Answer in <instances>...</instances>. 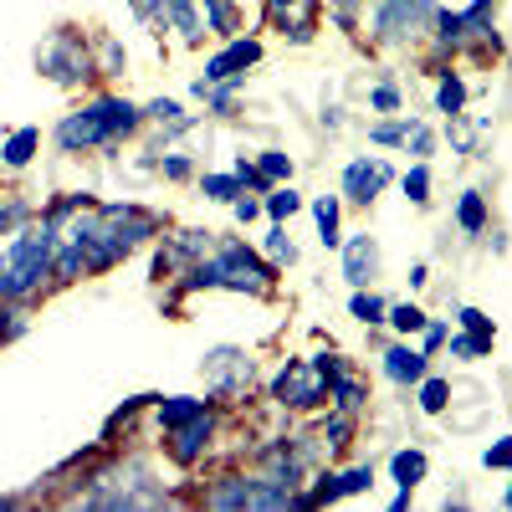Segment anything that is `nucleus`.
<instances>
[{
    "mask_svg": "<svg viewBox=\"0 0 512 512\" xmlns=\"http://www.w3.org/2000/svg\"><path fill=\"white\" fill-rule=\"evenodd\" d=\"M349 313H354L359 323H384V313H390V308H384V303H379L374 292H354V303H349Z\"/></svg>",
    "mask_w": 512,
    "mask_h": 512,
    "instance_id": "a878e982",
    "label": "nucleus"
},
{
    "mask_svg": "<svg viewBox=\"0 0 512 512\" xmlns=\"http://www.w3.org/2000/svg\"><path fill=\"white\" fill-rule=\"evenodd\" d=\"M205 195L210 200H236L241 195V175H205Z\"/></svg>",
    "mask_w": 512,
    "mask_h": 512,
    "instance_id": "c85d7f7f",
    "label": "nucleus"
},
{
    "mask_svg": "<svg viewBox=\"0 0 512 512\" xmlns=\"http://www.w3.org/2000/svg\"><path fill=\"white\" fill-rule=\"evenodd\" d=\"M369 139H374V144H400V139H410V118H400V123H379Z\"/></svg>",
    "mask_w": 512,
    "mask_h": 512,
    "instance_id": "2f4dec72",
    "label": "nucleus"
},
{
    "mask_svg": "<svg viewBox=\"0 0 512 512\" xmlns=\"http://www.w3.org/2000/svg\"><path fill=\"white\" fill-rule=\"evenodd\" d=\"M461 323L472 328V338H487V344H492V323H487V313H477V308H461Z\"/></svg>",
    "mask_w": 512,
    "mask_h": 512,
    "instance_id": "f704fd0d",
    "label": "nucleus"
},
{
    "mask_svg": "<svg viewBox=\"0 0 512 512\" xmlns=\"http://www.w3.org/2000/svg\"><path fill=\"white\" fill-rule=\"evenodd\" d=\"M390 323H395L400 333H420V328H425V313L410 308V303H400V308H390Z\"/></svg>",
    "mask_w": 512,
    "mask_h": 512,
    "instance_id": "7c9ffc66",
    "label": "nucleus"
},
{
    "mask_svg": "<svg viewBox=\"0 0 512 512\" xmlns=\"http://www.w3.org/2000/svg\"><path fill=\"white\" fill-rule=\"evenodd\" d=\"M272 395L282 400V405H292V410H308V405H318L323 395H328V374L308 359H297V364H287L277 379H272Z\"/></svg>",
    "mask_w": 512,
    "mask_h": 512,
    "instance_id": "39448f33",
    "label": "nucleus"
},
{
    "mask_svg": "<svg viewBox=\"0 0 512 512\" xmlns=\"http://www.w3.org/2000/svg\"><path fill=\"white\" fill-rule=\"evenodd\" d=\"M205 507H221V512L251 507V477H226V482H216V487L205 492Z\"/></svg>",
    "mask_w": 512,
    "mask_h": 512,
    "instance_id": "f8f14e48",
    "label": "nucleus"
},
{
    "mask_svg": "<svg viewBox=\"0 0 512 512\" xmlns=\"http://www.w3.org/2000/svg\"><path fill=\"white\" fill-rule=\"evenodd\" d=\"M456 221H461V231H472V236L487 226V205H482V195H477V190H466V195H461V205H456Z\"/></svg>",
    "mask_w": 512,
    "mask_h": 512,
    "instance_id": "a211bd4d",
    "label": "nucleus"
},
{
    "mask_svg": "<svg viewBox=\"0 0 512 512\" xmlns=\"http://www.w3.org/2000/svg\"><path fill=\"white\" fill-rule=\"evenodd\" d=\"M328 446H349V420H344V415L328 420Z\"/></svg>",
    "mask_w": 512,
    "mask_h": 512,
    "instance_id": "e433bc0d",
    "label": "nucleus"
},
{
    "mask_svg": "<svg viewBox=\"0 0 512 512\" xmlns=\"http://www.w3.org/2000/svg\"><path fill=\"white\" fill-rule=\"evenodd\" d=\"M36 67L47 72L52 82H67V88H72V82L88 77V47H82L77 36H67V31H62V36H52L47 47L36 52Z\"/></svg>",
    "mask_w": 512,
    "mask_h": 512,
    "instance_id": "423d86ee",
    "label": "nucleus"
},
{
    "mask_svg": "<svg viewBox=\"0 0 512 512\" xmlns=\"http://www.w3.org/2000/svg\"><path fill=\"white\" fill-rule=\"evenodd\" d=\"M267 256H272V262H287V267L297 262V246L287 241V231H282V221H277V226H272V236H267Z\"/></svg>",
    "mask_w": 512,
    "mask_h": 512,
    "instance_id": "c756f323",
    "label": "nucleus"
},
{
    "mask_svg": "<svg viewBox=\"0 0 512 512\" xmlns=\"http://www.w3.org/2000/svg\"><path fill=\"white\" fill-rule=\"evenodd\" d=\"M190 287H236V292H267L272 287V267H262L256 256L241 246V241H231V246H221V256L216 262H200L195 272H190Z\"/></svg>",
    "mask_w": 512,
    "mask_h": 512,
    "instance_id": "7ed1b4c3",
    "label": "nucleus"
},
{
    "mask_svg": "<svg viewBox=\"0 0 512 512\" xmlns=\"http://www.w3.org/2000/svg\"><path fill=\"white\" fill-rule=\"evenodd\" d=\"M297 210H303L297 190H287V185H282V190H272V195H267V216H272V221H287V216H297Z\"/></svg>",
    "mask_w": 512,
    "mask_h": 512,
    "instance_id": "b1692460",
    "label": "nucleus"
},
{
    "mask_svg": "<svg viewBox=\"0 0 512 512\" xmlns=\"http://www.w3.org/2000/svg\"><path fill=\"white\" fill-rule=\"evenodd\" d=\"M195 6L205 11L210 31H236V6H231V0H195Z\"/></svg>",
    "mask_w": 512,
    "mask_h": 512,
    "instance_id": "aec40b11",
    "label": "nucleus"
},
{
    "mask_svg": "<svg viewBox=\"0 0 512 512\" xmlns=\"http://www.w3.org/2000/svg\"><path fill=\"white\" fill-rule=\"evenodd\" d=\"M164 175H169V180H185V175H190V159H180V154L164 159Z\"/></svg>",
    "mask_w": 512,
    "mask_h": 512,
    "instance_id": "ea45409f",
    "label": "nucleus"
},
{
    "mask_svg": "<svg viewBox=\"0 0 512 512\" xmlns=\"http://www.w3.org/2000/svg\"><path fill=\"white\" fill-rule=\"evenodd\" d=\"M231 205H236V216H241V221H251L256 210H262V205H256V200H231Z\"/></svg>",
    "mask_w": 512,
    "mask_h": 512,
    "instance_id": "79ce46f5",
    "label": "nucleus"
},
{
    "mask_svg": "<svg viewBox=\"0 0 512 512\" xmlns=\"http://www.w3.org/2000/svg\"><path fill=\"white\" fill-rule=\"evenodd\" d=\"M441 338H446L441 323H425V349H441Z\"/></svg>",
    "mask_w": 512,
    "mask_h": 512,
    "instance_id": "a19ab883",
    "label": "nucleus"
},
{
    "mask_svg": "<svg viewBox=\"0 0 512 512\" xmlns=\"http://www.w3.org/2000/svg\"><path fill=\"white\" fill-rule=\"evenodd\" d=\"M359 405H364V390H359L354 379L338 374V410H359Z\"/></svg>",
    "mask_w": 512,
    "mask_h": 512,
    "instance_id": "473e14b6",
    "label": "nucleus"
},
{
    "mask_svg": "<svg viewBox=\"0 0 512 512\" xmlns=\"http://www.w3.org/2000/svg\"><path fill=\"white\" fill-rule=\"evenodd\" d=\"M169 6V16H175V26L190 36V41H200V16H195V0H164Z\"/></svg>",
    "mask_w": 512,
    "mask_h": 512,
    "instance_id": "5701e85b",
    "label": "nucleus"
},
{
    "mask_svg": "<svg viewBox=\"0 0 512 512\" xmlns=\"http://www.w3.org/2000/svg\"><path fill=\"white\" fill-rule=\"evenodd\" d=\"M313 216H318L323 246H338V241H344V236H338V200H333V195H323V200L313 205Z\"/></svg>",
    "mask_w": 512,
    "mask_h": 512,
    "instance_id": "412c9836",
    "label": "nucleus"
},
{
    "mask_svg": "<svg viewBox=\"0 0 512 512\" xmlns=\"http://www.w3.org/2000/svg\"><path fill=\"white\" fill-rule=\"evenodd\" d=\"M175 441H169V456H175L180 466H190V461H200V451L210 446V410H200V415H190V420H180L175 431H169Z\"/></svg>",
    "mask_w": 512,
    "mask_h": 512,
    "instance_id": "6e6552de",
    "label": "nucleus"
},
{
    "mask_svg": "<svg viewBox=\"0 0 512 512\" xmlns=\"http://www.w3.org/2000/svg\"><path fill=\"white\" fill-rule=\"evenodd\" d=\"M390 180H395V169L384 164V159H354V164L344 169V195L359 200V205H369Z\"/></svg>",
    "mask_w": 512,
    "mask_h": 512,
    "instance_id": "0eeeda50",
    "label": "nucleus"
},
{
    "mask_svg": "<svg viewBox=\"0 0 512 512\" xmlns=\"http://www.w3.org/2000/svg\"><path fill=\"white\" fill-rule=\"evenodd\" d=\"M144 118H159V123H180V103L175 98H159V103H149V113Z\"/></svg>",
    "mask_w": 512,
    "mask_h": 512,
    "instance_id": "c9c22d12",
    "label": "nucleus"
},
{
    "mask_svg": "<svg viewBox=\"0 0 512 512\" xmlns=\"http://www.w3.org/2000/svg\"><path fill=\"white\" fill-rule=\"evenodd\" d=\"M36 144H41L36 128H21V134H11V139H6V149H0V154H6V164H11V169H21V164H31Z\"/></svg>",
    "mask_w": 512,
    "mask_h": 512,
    "instance_id": "2eb2a0df",
    "label": "nucleus"
},
{
    "mask_svg": "<svg viewBox=\"0 0 512 512\" xmlns=\"http://www.w3.org/2000/svg\"><path fill=\"white\" fill-rule=\"evenodd\" d=\"M272 6H277V11H287V6H303V0H272Z\"/></svg>",
    "mask_w": 512,
    "mask_h": 512,
    "instance_id": "37998d69",
    "label": "nucleus"
},
{
    "mask_svg": "<svg viewBox=\"0 0 512 512\" xmlns=\"http://www.w3.org/2000/svg\"><path fill=\"white\" fill-rule=\"evenodd\" d=\"M200 410H205V405H200L195 395H175V400L159 405V425H164V431H175L180 420H190V415H200Z\"/></svg>",
    "mask_w": 512,
    "mask_h": 512,
    "instance_id": "dca6fc26",
    "label": "nucleus"
},
{
    "mask_svg": "<svg viewBox=\"0 0 512 512\" xmlns=\"http://www.w3.org/2000/svg\"><path fill=\"white\" fill-rule=\"evenodd\" d=\"M384 374H390L395 384H420L425 379V354H415V349H390L384 354Z\"/></svg>",
    "mask_w": 512,
    "mask_h": 512,
    "instance_id": "9b49d317",
    "label": "nucleus"
},
{
    "mask_svg": "<svg viewBox=\"0 0 512 512\" xmlns=\"http://www.w3.org/2000/svg\"><path fill=\"white\" fill-rule=\"evenodd\" d=\"M492 344H487V338H451V354L456 359H477V354H487Z\"/></svg>",
    "mask_w": 512,
    "mask_h": 512,
    "instance_id": "72a5a7b5",
    "label": "nucleus"
},
{
    "mask_svg": "<svg viewBox=\"0 0 512 512\" xmlns=\"http://www.w3.org/2000/svg\"><path fill=\"white\" fill-rule=\"evenodd\" d=\"M256 57H262V41H231L226 52H216L205 62V82H231V77H241Z\"/></svg>",
    "mask_w": 512,
    "mask_h": 512,
    "instance_id": "1a4fd4ad",
    "label": "nucleus"
},
{
    "mask_svg": "<svg viewBox=\"0 0 512 512\" xmlns=\"http://www.w3.org/2000/svg\"><path fill=\"white\" fill-rule=\"evenodd\" d=\"M333 487H338V497H354V492H369V487H374V466H354V472H344V477H333Z\"/></svg>",
    "mask_w": 512,
    "mask_h": 512,
    "instance_id": "393cba45",
    "label": "nucleus"
},
{
    "mask_svg": "<svg viewBox=\"0 0 512 512\" xmlns=\"http://www.w3.org/2000/svg\"><path fill=\"white\" fill-rule=\"evenodd\" d=\"M431 21H436L431 0H379V6H374V36L379 41H410Z\"/></svg>",
    "mask_w": 512,
    "mask_h": 512,
    "instance_id": "20e7f679",
    "label": "nucleus"
},
{
    "mask_svg": "<svg viewBox=\"0 0 512 512\" xmlns=\"http://www.w3.org/2000/svg\"><path fill=\"white\" fill-rule=\"evenodd\" d=\"M144 123V113L134 103H123V98H98L88 108H77L57 123V144L67 154H82V149H98V144H113L123 134H134V128Z\"/></svg>",
    "mask_w": 512,
    "mask_h": 512,
    "instance_id": "f257e3e1",
    "label": "nucleus"
},
{
    "mask_svg": "<svg viewBox=\"0 0 512 512\" xmlns=\"http://www.w3.org/2000/svg\"><path fill=\"white\" fill-rule=\"evenodd\" d=\"M446 405H451V384H446V379H431V374H425V379H420V410L441 415Z\"/></svg>",
    "mask_w": 512,
    "mask_h": 512,
    "instance_id": "6ab92c4d",
    "label": "nucleus"
},
{
    "mask_svg": "<svg viewBox=\"0 0 512 512\" xmlns=\"http://www.w3.org/2000/svg\"><path fill=\"white\" fill-rule=\"evenodd\" d=\"M374 272H379V246H374L369 236H354V241L344 246V277H349L354 287H364Z\"/></svg>",
    "mask_w": 512,
    "mask_h": 512,
    "instance_id": "9d476101",
    "label": "nucleus"
},
{
    "mask_svg": "<svg viewBox=\"0 0 512 512\" xmlns=\"http://www.w3.org/2000/svg\"><path fill=\"white\" fill-rule=\"evenodd\" d=\"M52 256H57V236L47 221L21 231L11 246H0V297H16V303L31 297L41 287V277L52 272Z\"/></svg>",
    "mask_w": 512,
    "mask_h": 512,
    "instance_id": "f03ea898",
    "label": "nucleus"
},
{
    "mask_svg": "<svg viewBox=\"0 0 512 512\" xmlns=\"http://www.w3.org/2000/svg\"><path fill=\"white\" fill-rule=\"evenodd\" d=\"M374 108H384V113H395V108H400V93L390 88V82H384V88H374Z\"/></svg>",
    "mask_w": 512,
    "mask_h": 512,
    "instance_id": "58836bf2",
    "label": "nucleus"
},
{
    "mask_svg": "<svg viewBox=\"0 0 512 512\" xmlns=\"http://www.w3.org/2000/svg\"><path fill=\"white\" fill-rule=\"evenodd\" d=\"M256 175H262L267 185H272V180H287V175H292V159H287V154H277V149H267V154H262V164H256Z\"/></svg>",
    "mask_w": 512,
    "mask_h": 512,
    "instance_id": "bb28decb",
    "label": "nucleus"
},
{
    "mask_svg": "<svg viewBox=\"0 0 512 512\" xmlns=\"http://www.w3.org/2000/svg\"><path fill=\"white\" fill-rule=\"evenodd\" d=\"M461 103H466V82H461V77H446L441 88H436V108L456 118V113H461Z\"/></svg>",
    "mask_w": 512,
    "mask_h": 512,
    "instance_id": "4be33fe9",
    "label": "nucleus"
},
{
    "mask_svg": "<svg viewBox=\"0 0 512 512\" xmlns=\"http://www.w3.org/2000/svg\"><path fill=\"white\" fill-rule=\"evenodd\" d=\"M128 477H149L144 466H128ZM98 487H118V472L113 477H98ZM88 507H139V492H88Z\"/></svg>",
    "mask_w": 512,
    "mask_h": 512,
    "instance_id": "ddd939ff",
    "label": "nucleus"
},
{
    "mask_svg": "<svg viewBox=\"0 0 512 512\" xmlns=\"http://www.w3.org/2000/svg\"><path fill=\"white\" fill-rule=\"evenodd\" d=\"M507 507H512V487H507Z\"/></svg>",
    "mask_w": 512,
    "mask_h": 512,
    "instance_id": "c03bdc74",
    "label": "nucleus"
},
{
    "mask_svg": "<svg viewBox=\"0 0 512 512\" xmlns=\"http://www.w3.org/2000/svg\"><path fill=\"white\" fill-rule=\"evenodd\" d=\"M26 333V308L16 297H0V344H11V338Z\"/></svg>",
    "mask_w": 512,
    "mask_h": 512,
    "instance_id": "f3484780",
    "label": "nucleus"
},
{
    "mask_svg": "<svg viewBox=\"0 0 512 512\" xmlns=\"http://www.w3.org/2000/svg\"><path fill=\"white\" fill-rule=\"evenodd\" d=\"M405 195H410L415 205H425V200H431V169H425V164H415L410 175H405Z\"/></svg>",
    "mask_w": 512,
    "mask_h": 512,
    "instance_id": "cd10ccee",
    "label": "nucleus"
},
{
    "mask_svg": "<svg viewBox=\"0 0 512 512\" xmlns=\"http://www.w3.org/2000/svg\"><path fill=\"white\" fill-rule=\"evenodd\" d=\"M425 451H395L390 456V477L400 482V487H415V482H425Z\"/></svg>",
    "mask_w": 512,
    "mask_h": 512,
    "instance_id": "4468645a",
    "label": "nucleus"
},
{
    "mask_svg": "<svg viewBox=\"0 0 512 512\" xmlns=\"http://www.w3.org/2000/svg\"><path fill=\"white\" fill-rule=\"evenodd\" d=\"M487 466H512V441H497V446H487V456H482Z\"/></svg>",
    "mask_w": 512,
    "mask_h": 512,
    "instance_id": "4c0bfd02",
    "label": "nucleus"
}]
</instances>
